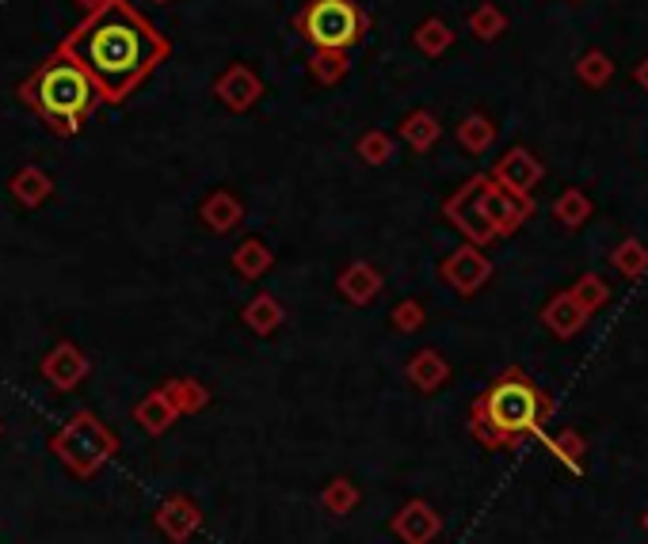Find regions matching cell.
<instances>
[{"instance_id": "obj_9", "label": "cell", "mask_w": 648, "mask_h": 544, "mask_svg": "<svg viewBox=\"0 0 648 544\" xmlns=\"http://www.w3.org/2000/svg\"><path fill=\"white\" fill-rule=\"evenodd\" d=\"M542 176H546L542 160L523 145L508 148V153H504L500 160H496V168H493L496 183H500L504 191H511V195H519V198H531V191L542 183Z\"/></svg>"}, {"instance_id": "obj_33", "label": "cell", "mask_w": 648, "mask_h": 544, "mask_svg": "<svg viewBox=\"0 0 648 544\" xmlns=\"http://www.w3.org/2000/svg\"><path fill=\"white\" fill-rule=\"evenodd\" d=\"M572 297H576L587 312H595V309H602V305H607L610 289H607V282H602L599 274H584V279L572 286Z\"/></svg>"}, {"instance_id": "obj_13", "label": "cell", "mask_w": 648, "mask_h": 544, "mask_svg": "<svg viewBox=\"0 0 648 544\" xmlns=\"http://www.w3.org/2000/svg\"><path fill=\"white\" fill-rule=\"evenodd\" d=\"M153 526L161 529L173 544H188V536L203 526V510H199L188 495H168L165 503L156 506Z\"/></svg>"}, {"instance_id": "obj_21", "label": "cell", "mask_w": 648, "mask_h": 544, "mask_svg": "<svg viewBox=\"0 0 648 544\" xmlns=\"http://www.w3.org/2000/svg\"><path fill=\"white\" fill-rule=\"evenodd\" d=\"M9 187H12V195H16L20 206H27V210H39V206L54 195V179H50L42 168H35V164H27V168H20L16 176H12Z\"/></svg>"}, {"instance_id": "obj_38", "label": "cell", "mask_w": 648, "mask_h": 544, "mask_svg": "<svg viewBox=\"0 0 648 544\" xmlns=\"http://www.w3.org/2000/svg\"><path fill=\"white\" fill-rule=\"evenodd\" d=\"M153 4H168V0H153Z\"/></svg>"}, {"instance_id": "obj_4", "label": "cell", "mask_w": 648, "mask_h": 544, "mask_svg": "<svg viewBox=\"0 0 648 544\" xmlns=\"http://www.w3.org/2000/svg\"><path fill=\"white\" fill-rule=\"evenodd\" d=\"M50 453H54L77 480H92V476L118 453V438L100 415L80 407V412H73L69 419L54 430Z\"/></svg>"}, {"instance_id": "obj_22", "label": "cell", "mask_w": 648, "mask_h": 544, "mask_svg": "<svg viewBox=\"0 0 648 544\" xmlns=\"http://www.w3.org/2000/svg\"><path fill=\"white\" fill-rule=\"evenodd\" d=\"M229 263H233V271L241 274V279L256 282V279H264V274L271 271L275 256H271V248H267V244L259 241V236H249V241H241V244L233 248Z\"/></svg>"}, {"instance_id": "obj_35", "label": "cell", "mask_w": 648, "mask_h": 544, "mask_svg": "<svg viewBox=\"0 0 648 544\" xmlns=\"http://www.w3.org/2000/svg\"><path fill=\"white\" fill-rule=\"evenodd\" d=\"M554 453L561 461H569V465H576V457H580V450H584V442H580V435H572V430H564V435H557L554 442Z\"/></svg>"}, {"instance_id": "obj_2", "label": "cell", "mask_w": 648, "mask_h": 544, "mask_svg": "<svg viewBox=\"0 0 648 544\" xmlns=\"http://www.w3.org/2000/svg\"><path fill=\"white\" fill-rule=\"evenodd\" d=\"M549 400L542 397V389H534V381L523 370H508L473 400L469 430L488 450H504V445H519L542 435Z\"/></svg>"}, {"instance_id": "obj_17", "label": "cell", "mask_w": 648, "mask_h": 544, "mask_svg": "<svg viewBox=\"0 0 648 544\" xmlns=\"http://www.w3.org/2000/svg\"><path fill=\"white\" fill-rule=\"evenodd\" d=\"M180 419V412L173 407V400L165 397V389H153L134 404V423H138L145 435H168L173 423Z\"/></svg>"}, {"instance_id": "obj_14", "label": "cell", "mask_w": 648, "mask_h": 544, "mask_svg": "<svg viewBox=\"0 0 648 544\" xmlns=\"http://www.w3.org/2000/svg\"><path fill=\"white\" fill-rule=\"evenodd\" d=\"M382 286H385V282H382V274H378V267L363 263V259L347 263L344 271H340V279H336V294L344 297L352 309H367V305L382 294Z\"/></svg>"}, {"instance_id": "obj_26", "label": "cell", "mask_w": 648, "mask_h": 544, "mask_svg": "<svg viewBox=\"0 0 648 544\" xmlns=\"http://www.w3.org/2000/svg\"><path fill=\"white\" fill-rule=\"evenodd\" d=\"M412 47L420 50L423 57H443L446 50L454 47L450 24H446V20H439V16H428V20H423V24L412 31Z\"/></svg>"}, {"instance_id": "obj_39", "label": "cell", "mask_w": 648, "mask_h": 544, "mask_svg": "<svg viewBox=\"0 0 648 544\" xmlns=\"http://www.w3.org/2000/svg\"><path fill=\"white\" fill-rule=\"evenodd\" d=\"M0 435H4V423H0Z\"/></svg>"}, {"instance_id": "obj_37", "label": "cell", "mask_w": 648, "mask_h": 544, "mask_svg": "<svg viewBox=\"0 0 648 544\" xmlns=\"http://www.w3.org/2000/svg\"><path fill=\"white\" fill-rule=\"evenodd\" d=\"M73 4H80V9H85V12H96V9H100V4H107V0H73Z\"/></svg>"}, {"instance_id": "obj_12", "label": "cell", "mask_w": 648, "mask_h": 544, "mask_svg": "<svg viewBox=\"0 0 648 544\" xmlns=\"http://www.w3.org/2000/svg\"><path fill=\"white\" fill-rule=\"evenodd\" d=\"M390 529H393V536H401L405 544H431L439 533H443V518H439V510L431 503L412 498V503H405L397 514H393Z\"/></svg>"}, {"instance_id": "obj_40", "label": "cell", "mask_w": 648, "mask_h": 544, "mask_svg": "<svg viewBox=\"0 0 648 544\" xmlns=\"http://www.w3.org/2000/svg\"><path fill=\"white\" fill-rule=\"evenodd\" d=\"M645 526H648V518H645Z\"/></svg>"}, {"instance_id": "obj_19", "label": "cell", "mask_w": 648, "mask_h": 544, "mask_svg": "<svg viewBox=\"0 0 648 544\" xmlns=\"http://www.w3.org/2000/svg\"><path fill=\"white\" fill-rule=\"evenodd\" d=\"M439 138H443V122H439L431 111L416 107L401 118V141H405L412 153H431V148L439 145Z\"/></svg>"}, {"instance_id": "obj_27", "label": "cell", "mask_w": 648, "mask_h": 544, "mask_svg": "<svg viewBox=\"0 0 648 544\" xmlns=\"http://www.w3.org/2000/svg\"><path fill=\"white\" fill-rule=\"evenodd\" d=\"M320 506H325L332 518H347V514L359 506V488H355L347 476H336V480H329V488L320 491Z\"/></svg>"}, {"instance_id": "obj_20", "label": "cell", "mask_w": 648, "mask_h": 544, "mask_svg": "<svg viewBox=\"0 0 648 544\" xmlns=\"http://www.w3.org/2000/svg\"><path fill=\"white\" fill-rule=\"evenodd\" d=\"M244 327H249L252 335H275L282 327V320H287V309H282V301L275 294H256L249 305H244L241 312Z\"/></svg>"}, {"instance_id": "obj_5", "label": "cell", "mask_w": 648, "mask_h": 544, "mask_svg": "<svg viewBox=\"0 0 648 544\" xmlns=\"http://www.w3.org/2000/svg\"><path fill=\"white\" fill-rule=\"evenodd\" d=\"M294 31L313 50H352L367 39L370 16L359 0H305L294 16Z\"/></svg>"}, {"instance_id": "obj_10", "label": "cell", "mask_w": 648, "mask_h": 544, "mask_svg": "<svg viewBox=\"0 0 648 544\" xmlns=\"http://www.w3.org/2000/svg\"><path fill=\"white\" fill-rule=\"evenodd\" d=\"M214 95H218V103L226 111H233V115H244V111H252L259 100H264V80L256 77V69H249V65L233 62L218 80H214Z\"/></svg>"}, {"instance_id": "obj_15", "label": "cell", "mask_w": 648, "mask_h": 544, "mask_svg": "<svg viewBox=\"0 0 648 544\" xmlns=\"http://www.w3.org/2000/svg\"><path fill=\"white\" fill-rule=\"evenodd\" d=\"M199 218H203V225L211 229V233L226 236L244 221V206L233 191H214V195H206L203 206H199Z\"/></svg>"}, {"instance_id": "obj_28", "label": "cell", "mask_w": 648, "mask_h": 544, "mask_svg": "<svg viewBox=\"0 0 648 544\" xmlns=\"http://www.w3.org/2000/svg\"><path fill=\"white\" fill-rule=\"evenodd\" d=\"M469 31H473V39H481V42H496L504 31H508V16H504L496 4H477V9L469 12Z\"/></svg>"}, {"instance_id": "obj_11", "label": "cell", "mask_w": 648, "mask_h": 544, "mask_svg": "<svg viewBox=\"0 0 648 544\" xmlns=\"http://www.w3.org/2000/svg\"><path fill=\"white\" fill-rule=\"evenodd\" d=\"M39 374L47 377L58 392H73L88 377V358H85V350H80L77 342L65 339V342H58V347L47 350Z\"/></svg>"}, {"instance_id": "obj_24", "label": "cell", "mask_w": 648, "mask_h": 544, "mask_svg": "<svg viewBox=\"0 0 648 544\" xmlns=\"http://www.w3.org/2000/svg\"><path fill=\"white\" fill-rule=\"evenodd\" d=\"M458 145L466 148L469 156L488 153V148L496 145V122H493L488 115H481V111L466 115V118L458 122Z\"/></svg>"}, {"instance_id": "obj_36", "label": "cell", "mask_w": 648, "mask_h": 544, "mask_svg": "<svg viewBox=\"0 0 648 544\" xmlns=\"http://www.w3.org/2000/svg\"><path fill=\"white\" fill-rule=\"evenodd\" d=\"M637 85H640V88H645V92H648V57H645V62L637 65Z\"/></svg>"}, {"instance_id": "obj_25", "label": "cell", "mask_w": 648, "mask_h": 544, "mask_svg": "<svg viewBox=\"0 0 648 544\" xmlns=\"http://www.w3.org/2000/svg\"><path fill=\"white\" fill-rule=\"evenodd\" d=\"M352 73V57L347 50H313L309 54V77L317 80L320 88H332Z\"/></svg>"}, {"instance_id": "obj_23", "label": "cell", "mask_w": 648, "mask_h": 544, "mask_svg": "<svg viewBox=\"0 0 648 544\" xmlns=\"http://www.w3.org/2000/svg\"><path fill=\"white\" fill-rule=\"evenodd\" d=\"M161 389H165V397L173 400V407L180 415H199L211 404V389H206L203 381H195V377H173V381H165Z\"/></svg>"}, {"instance_id": "obj_7", "label": "cell", "mask_w": 648, "mask_h": 544, "mask_svg": "<svg viewBox=\"0 0 648 544\" xmlns=\"http://www.w3.org/2000/svg\"><path fill=\"white\" fill-rule=\"evenodd\" d=\"M439 279L446 282V286L454 289V294L461 297H473L477 289L484 286V282L493 279V263L484 259L481 248H473V244H466V248L450 251V256L439 263Z\"/></svg>"}, {"instance_id": "obj_8", "label": "cell", "mask_w": 648, "mask_h": 544, "mask_svg": "<svg viewBox=\"0 0 648 544\" xmlns=\"http://www.w3.org/2000/svg\"><path fill=\"white\" fill-rule=\"evenodd\" d=\"M481 206H484V218H488V225L496 229V236H511L526 218H531V210H534L531 198H519V195H511V191H504L493 176L484 179Z\"/></svg>"}, {"instance_id": "obj_18", "label": "cell", "mask_w": 648, "mask_h": 544, "mask_svg": "<svg viewBox=\"0 0 648 544\" xmlns=\"http://www.w3.org/2000/svg\"><path fill=\"white\" fill-rule=\"evenodd\" d=\"M405 374H408V381L416 385L420 392H435V389H443L446 381H450V366H446V358L439 354V350H416L412 358H408V366H405Z\"/></svg>"}, {"instance_id": "obj_16", "label": "cell", "mask_w": 648, "mask_h": 544, "mask_svg": "<svg viewBox=\"0 0 648 544\" xmlns=\"http://www.w3.org/2000/svg\"><path fill=\"white\" fill-rule=\"evenodd\" d=\"M587 316H592V312H587L584 305L572 297V289H569V294H557L554 301L542 309V324H546L557 339H572V335L587 324Z\"/></svg>"}, {"instance_id": "obj_32", "label": "cell", "mask_w": 648, "mask_h": 544, "mask_svg": "<svg viewBox=\"0 0 648 544\" xmlns=\"http://www.w3.org/2000/svg\"><path fill=\"white\" fill-rule=\"evenodd\" d=\"M610 263L625 274V279H640L648 271V248L640 241H622L610 256Z\"/></svg>"}, {"instance_id": "obj_6", "label": "cell", "mask_w": 648, "mask_h": 544, "mask_svg": "<svg viewBox=\"0 0 648 544\" xmlns=\"http://www.w3.org/2000/svg\"><path fill=\"white\" fill-rule=\"evenodd\" d=\"M484 179L488 176H469L458 191L443 203V218L466 236L473 248H484V244L496 241V229L488 225L484 218V206H481V191H484Z\"/></svg>"}, {"instance_id": "obj_34", "label": "cell", "mask_w": 648, "mask_h": 544, "mask_svg": "<svg viewBox=\"0 0 648 544\" xmlns=\"http://www.w3.org/2000/svg\"><path fill=\"white\" fill-rule=\"evenodd\" d=\"M423 320H428V312H423V305L420 301H401L397 309L390 312V324L397 327V332H420L423 327Z\"/></svg>"}, {"instance_id": "obj_1", "label": "cell", "mask_w": 648, "mask_h": 544, "mask_svg": "<svg viewBox=\"0 0 648 544\" xmlns=\"http://www.w3.org/2000/svg\"><path fill=\"white\" fill-rule=\"evenodd\" d=\"M58 50H65L92 77L100 103H123L173 54L165 35L130 0H107L96 12H85V20L65 35Z\"/></svg>"}, {"instance_id": "obj_29", "label": "cell", "mask_w": 648, "mask_h": 544, "mask_svg": "<svg viewBox=\"0 0 648 544\" xmlns=\"http://www.w3.org/2000/svg\"><path fill=\"white\" fill-rule=\"evenodd\" d=\"M576 77H580V85L599 92V88H607L610 77H614V62H610L602 50H587V54L576 62Z\"/></svg>"}, {"instance_id": "obj_30", "label": "cell", "mask_w": 648, "mask_h": 544, "mask_svg": "<svg viewBox=\"0 0 648 544\" xmlns=\"http://www.w3.org/2000/svg\"><path fill=\"white\" fill-rule=\"evenodd\" d=\"M554 213H557V221H561V225L580 229L587 218H592V203H587V195H584V191L569 187V191H564V195L554 203Z\"/></svg>"}, {"instance_id": "obj_31", "label": "cell", "mask_w": 648, "mask_h": 544, "mask_svg": "<svg viewBox=\"0 0 648 544\" xmlns=\"http://www.w3.org/2000/svg\"><path fill=\"white\" fill-rule=\"evenodd\" d=\"M355 153H359V160L370 164V168H382V164L393 160V138L385 130H367L359 138V145H355Z\"/></svg>"}, {"instance_id": "obj_3", "label": "cell", "mask_w": 648, "mask_h": 544, "mask_svg": "<svg viewBox=\"0 0 648 544\" xmlns=\"http://www.w3.org/2000/svg\"><path fill=\"white\" fill-rule=\"evenodd\" d=\"M16 95L58 138H73L85 126V118L96 111V103H100L92 77L65 50H54L31 77L20 80Z\"/></svg>"}]
</instances>
